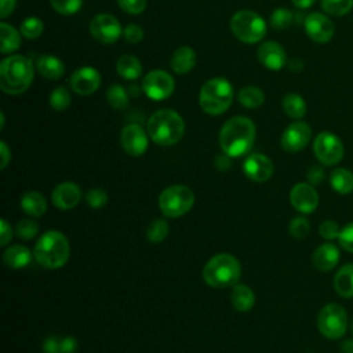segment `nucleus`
<instances>
[{"instance_id": "nucleus-1", "label": "nucleus", "mask_w": 353, "mask_h": 353, "mask_svg": "<svg viewBox=\"0 0 353 353\" xmlns=\"http://www.w3.org/2000/svg\"><path fill=\"white\" fill-rule=\"evenodd\" d=\"M255 141V124L245 116L229 119L219 131V146L230 157L247 154Z\"/></svg>"}, {"instance_id": "nucleus-2", "label": "nucleus", "mask_w": 353, "mask_h": 353, "mask_svg": "<svg viewBox=\"0 0 353 353\" xmlns=\"http://www.w3.org/2000/svg\"><path fill=\"white\" fill-rule=\"evenodd\" d=\"M33 63L25 55H10L0 63V88L6 94L25 92L33 81Z\"/></svg>"}, {"instance_id": "nucleus-3", "label": "nucleus", "mask_w": 353, "mask_h": 353, "mask_svg": "<svg viewBox=\"0 0 353 353\" xmlns=\"http://www.w3.org/2000/svg\"><path fill=\"white\" fill-rule=\"evenodd\" d=\"M70 255L68 237L58 230H47L34 244L33 256L37 263L47 269L62 268Z\"/></svg>"}, {"instance_id": "nucleus-4", "label": "nucleus", "mask_w": 353, "mask_h": 353, "mask_svg": "<svg viewBox=\"0 0 353 353\" xmlns=\"http://www.w3.org/2000/svg\"><path fill=\"white\" fill-rule=\"evenodd\" d=\"M185 132V121L179 113L171 109L157 110L148 120L149 138L160 146L178 143Z\"/></svg>"}, {"instance_id": "nucleus-5", "label": "nucleus", "mask_w": 353, "mask_h": 353, "mask_svg": "<svg viewBox=\"0 0 353 353\" xmlns=\"http://www.w3.org/2000/svg\"><path fill=\"white\" fill-rule=\"evenodd\" d=\"M241 276V266L236 256L230 254H216L207 261L203 268L205 284L214 288H226L236 285Z\"/></svg>"}, {"instance_id": "nucleus-6", "label": "nucleus", "mask_w": 353, "mask_h": 353, "mask_svg": "<svg viewBox=\"0 0 353 353\" xmlns=\"http://www.w3.org/2000/svg\"><path fill=\"white\" fill-rule=\"evenodd\" d=\"M233 101V87L225 77L207 80L199 94L200 108L212 116L225 113Z\"/></svg>"}, {"instance_id": "nucleus-7", "label": "nucleus", "mask_w": 353, "mask_h": 353, "mask_svg": "<svg viewBox=\"0 0 353 353\" xmlns=\"http://www.w3.org/2000/svg\"><path fill=\"white\" fill-rule=\"evenodd\" d=\"M230 30L240 41L254 44L265 37L266 23L256 12L240 10L230 18Z\"/></svg>"}, {"instance_id": "nucleus-8", "label": "nucleus", "mask_w": 353, "mask_h": 353, "mask_svg": "<svg viewBox=\"0 0 353 353\" xmlns=\"http://www.w3.org/2000/svg\"><path fill=\"white\" fill-rule=\"evenodd\" d=\"M194 204V193L185 185H171L159 196L160 211L168 218H179L190 211Z\"/></svg>"}, {"instance_id": "nucleus-9", "label": "nucleus", "mask_w": 353, "mask_h": 353, "mask_svg": "<svg viewBox=\"0 0 353 353\" xmlns=\"http://www.w3.org/2000/svg\"><path fill=\"white\" fill-rule=\"evenodd\" d=\"M317 327L320 334L328 339L342 338L347 330L346 310L338 303H327L317 316Z\"/></svg>"}, {"instance_id": "nucleus-10", "label": "nucleus", "mask_w": 353, "mask_h": 353, "mask_svg": "<svg viewBox=\"0 0 353 353\" xmlns=\"http://www.w3.org/2000/svg\"><path fill=\"white\" fill-rule=\"evenodd\" d=\"M313 152L321 164L334 165L342 160L345 149L339 137L330 131H321L314 138Z\"/></svg>"}, {"instance_id": "nucleus-11", "label": "nucleus", "mask_w": 353, "mask_h": 353, "mask_svg": "<svg viewBox=\"0 0 353 353\" xmlns=\"http://www.w3.org/2000/svg\"><path fill=\"white\" fill-rule=\"evenodd\" d=\"M142 88L146 97L153 101H163L174 92L175 83L170 73L165 70H152L149 72L142 81Z\"/></svg>"}, {"instance_id": "nucleus-12", "label": "nucleus", "mask_w": 353, "mask_h": 353, "mask_svg": "<svg viewBox=\"0 0 353 353\" xmlns=\"http://www.w3.org/2000/svg\"><path fill=\"white\" fill-rule=\"evenodd\" d=\"M90 33L97 41L112 44L121 36V26L116 17L110 14H98L90 22Z\"/></svg>"}, {"instance_id": "nucleus-13", "label": "nucleus", "mask_w": 353, "mask_h": 353, "mask_svg": "<svg viewBox=\"0 0 353 353\" xmlns=\"http://www.w3.org/2000/svg\"><path fill=\"white\" fill-rule=\"evenodd\" d=\"M303 28L306 34L313 41L320 44L328 43L335 33V26L332 21L321 12H310L309 15H306L303 21Z\"/></svg>"}, {"instance_id": "nucleus-14", "label": "nucleus", "mask_w": 353, "mask_h": 353, "mask_svg": "<svg viewBox=\"0 0 353 353\" xmlns=\"http://www.w3.org/2000/svg\"><path fill=\"white\" fill-rule=\"evenodd\" d=\"M312 138V128L305 121H294L291 123L281 135V148L285 152L295 153L306 148Z\"/></svg>"}, {"instance_id": "nucleus-15", "label": "nucleus", "mask_w": 353, "mask_h": 353, "mask_svg": "<svg viewBox=\"0 0 353 353\" xmlns=\"http://www.w3.org/2000/svg\"><path fill=\"white\" fill-rule=\"evenodd\" d=\"M148 135L149 134H146L145 130L139 124L131 123V124H127L121 130L120 143L127 154L137 157L146 152L148 145H149Z\"/></svg>"}, {"instance_id": "nucleus-16", "label": "nucleus", "mask_w": 353, "mask_h": 353, "mask_svg": "<svg viewBox=\"0 0 353 353\" xmlns=\"http://www.w3.org/2000/svg\"><path fill=\"white\" fill-rule=\"evenodd\" d=\"M290 201L296 211L302 214H310L319 205V194L313 185L299 182L292 186L290 192Z\"/></svg>"}, {"instance_id": "nucleus-17", "label": "nucleus", "mask_w": 353, "mask_h": 353, "mask_svg": "<svg viewBox=\"0 0 353 353\" xmlns=\"http://www.w3.org/2000/svg\"><path fill=\"white\" fill-rule=\"evenodd\" d=\"M273 170L274 165L272 160L262 153L250 154L243 163V172L254 182L268 181L273 175Z\"/></svg>"}, {"instance_id": "nucleus-18", "label": "nucleus", "mask_w": 353, "mask_h": 353, "mask_svg": "<svg viewBox=\"0 0 353 353\" xmlns=\"http://www.w3.org/2000/svg\"><path fill=\"white\" fill-rule=\"evenodd\" d=\"M101 74L95 68L83 66L74 70L70 76V87L79 95H90L98 90Z\"/></svg>"}, {"instance_id": "nucleus-19", "label": "nucleus", "mask_w": 353, "mask_h": 353, "mask_svg": "<svg viewBox=\"0 0 353 353\" xmlns=\"http://www.w3.org/2000/svg\"><path fill=\"white\" fill-rule=\"evenodd\" d=\"M81 200V189L70 181L61 182L51 193L52 204L59 210H72Z\"/></svg>"}, {"instance_id": "nucleus-20", "label": "nucleus", "mask_w": 353, "mask_h": 353, "mask_svg": "<svg viewBox=\"0 0 353 353\" xmlns=\"http://www.w3.org/2000/svg\"><path fill=\"white\" fill-rule=\"evenodd\" d=\"M259 62L269 70H280L287 62V54L277 41H265L258 48Z\"/></svg>"}, {"instance_id": "nucleus-21", "label": "nucleus", "mask_w": 353, "mask_h": 353, "mask_svg": "<svg viewBox=\"0 0 353 353\" xmlns=\"http://www.w3.org/2000/svg\"><path fill=\"white\" fill-rule=\"evenodd\" d=\"M338 261H339V250L332 243H324L319 245L312 255L313 266L320 272H328L334 269Z\"/></svg>"}, {"instance_id": "nucleus-22", "label": "nucleus", "mask_w": 353, "mask_h": 353, "mask_svg": "<svg viewBox=\"0 0 353 353\" xmlns=\"http://www.w3.org/2000/svg\"><path fill=\"white\" fill-rule=\"evenodd\" d=\"M36 68H37L39 73L48 80H58L65 73L63 62L51 54L40 55L36 59Z\"/></svg>"}, {"instance_id": "nucleus-23", "label": "nucleus", "mask_w": 353, "mask_h": 353, "mask_svg": "<svg viewBox=\"0 0 353 353\" xmlns=\"http://www.w3.org/2000/svg\"><path fill=\"white\" fill-rule=\"evenodd\" d=\"M196 65V52L188 47L182 46L176 48L171 57V68L175 73L183 74L190 72Z\"/></svg>"}, {"instance_id": "nucleus-24", "label": "nucleus", "mask_w": 353, "mask_h": 353, "mask_svg": "<svg viewBox=\"0 0 353 353\" xmlns=\"http://www.w3.org/2000/svg\"><path fill=\"white\" fill-rule=\"evenodd\" d=\"M30 259H32L30 250L21 244L8 247L3 254V261L10 269H22L29 265Z\"/></svg>"}, {"instance_id": "nucleus-25", "label": "nucleus", "mask_w": 353, "mask_h": 353, "mask_svg": "<svg viewBox=\"0 0 353 353\" xmlns=\"http://www.w3.org/2000/svg\"><path fill=\"white\" fill-rule=\"evenodd\" d=\"M21 208L30 216H41L47 210L46 197L36 190L25 192L21 197Z\"/></svg>"}, {"instance_id": "nucleus-26", "label": "nucleus", "mask_w": 353, "mask_h": 353, "mask_svg": "<svg viewBox=\"0 0 353 353\" xmlns=\"http://www.w3.org/2000/svg\"><path fill=\"white\" fill-rule=\"evenodd\" d=\"M230 301L236 310L248 312L255 303V295L248 285L237 283L236 285H233Z\"/></svg>"}, {"instance_id": "nucleus-27", "label": "nucleus", "mask_w": 353, "mask_h": 353, "mask_svg": "<svg viewBox=\"0 0 353 353\" xmlns=\"http://www.w3.org/2000/svg\"><path fill=\"white\" fill-rule=\"evenodd\" d=\"M334 288L343 298L353 296V263L343 265L334 276Z\"/></svg>"}, {"instance_id": "nucleus-28", "label": "nucleus", "mask_w": 353, "mask_h": 353, "mask_svg": "<svg viewBox=\"0 0 353 353\" xmlns=\"http://www.w3.org/2000/svg\"><path fill=\"white\" fill-rule=\"evenodd\" d=\"M116 70L123 79L135 80L142 74V65L137 57L125 54L117 59Z\"/></svg>"}, {"instance_id": "nucleus-29", "label": "nucleus", "mask_w": 353, "mask_h": 353, "mask_svg": "<svg viewBox=\"0 0 353 353\" xmlns=\"http://www.w3.org/2000/svg\"><path fill=\"white\" fill-rule=\"evenodd\" d=\"M0 51L3 54H11L21 46V32H18L11 25L1 22L0 23Z\"/></svg>"}, {"instance_id": "nucleus-30", "label": "nucleus", "mask_w": 353, "mask_h": 353, "mask_svg": "<svg viewBox=\"0 0 353 353\" xmlns=\"http://www.w3.org/2000/svg\"><path fill=\"white\" fill-rule=\"evenodd\" d=\"M332 189L339 194H349L353 192V172L347 168H335L330 175Z\"/></svg>"}, {"instance_id": "nucleus-31", "label": "nucleus", "mask_w": 353, "mask_h": 353, "mask_svg": "<svg viewBox=\"0 0 353 353\" xmlns=\"http://www.w3.org/2000/svg\"><path fill=\"white\" fill-rule=\"evenodd\" d=\"M283 109L287 116L299 120L306 114V102L301 95L291 92L283 98Z\"/></svg>"}, {"instance_id": "nucleus-32", "label": "nucleus", "mask_w": 353, "mask_h": 353, "mask_svg": "<svg viewBox=\"0 0 353 353\" xmlns=\"http://www.w3.org/2000/svg\"><path fill=\"white\" fill-rule=\"evenodd\" d=\"M237 99L243 106L254 109L261 106L265 102V94L259 87L247 85L239 91Z\"/></svg>"}, {"instance_id": "nucleus-33", "label": "nucleus", "mask_w": 353, "mask_h": 353, "mask_svg": "<svg viewBox=\"0 0 353 353\" xmlns=\"http://www.w3.org/2000/svg\"><path fill=\"white\" fill-rule=\"evenodd\" d=\"M109 105L117 110H124L128 106V94L120 84H113L106 91Z\"/></svg>"}, {"instance_id": "nucleus-34", "label": "nucleus", "mask_w": 353, "mask_h": 353, "mask_svg": "<svg viewBox=\"0 0 353 353\" xmlns=\"http://www.w3.org/2000/svg\"><path fill=\"white\" fill-rule=\"evenodd\" d=\"M321 8L325 14L342 17L352 11L353 0H320Z\"/></svg>"}, {"instance_id": "nucleus-35", "label": "nucleus", "mask_w": 353, "mask_h": 353, "mask_svg": "<svg viewBox=\"0 0 353 353\" xmlns=\"http://www.w3.org/2000/svg\"><path fill=\"white\" fill-rule=\"evenodd\" d=\"M44 30V23L40 18L36 17H28L22 21L19 26V32L26 39H37L41 36Z\"/></svg>"}, {"instance_id": "nucleus-36", "label": "nucleus", "mask_w": 353, "mask_h": 353, "mask_svg": "<svg viewBox=\"0 0 353 353\" xmlns=\"http://www.w3.org/2000/svg\"><path fill=\"white\" fill-rule=\"evenodd\" d=\"M168 236V223L164 219H154L146 228V237L150 243H161Z\"/></svg>"}, {"instance_id": "nucleus-37", "label": "nucleus", "mask_w": 353, "mask_h": 353, "mask_svg": "<svg viewBox=\"0 0 353 353\" xmlns=\"http://www.w3.org/2000/svg\"><path fill=\"white\" fill-rule=\"evenodd\" d=\"M70 101H72V97H70V92L66 87L63 85H59L57 87L51 95H50V105L52 109L58 110V112H62L65 109L69 108L70 105Z\"/></svg>"}, {"instance_id": "nucleus-38", "label": "nucleus", "mask_w": 353, "mask_h": 353, "mask_svg": "<svg viewBox=\"0 0 353 353\" xmlns=\"http://www.w3.org/2000/svg\"><path fill=\"white\" fill-rule=\"evenodd\" d=\"M294 15L288 8H276L270 15V25L274 29H287L292 25Z\"/></svg>"}, {"instance_id": "nucleus-39", "label": "nucleus", "mask_w": 353, "mask_h": 353, "mask_svg": "<svg viewBox=\"0 0 353 353\" xmlns=\"http://www.w3.org/2000/svg\"><path fill=\"white\" fill-rule=\"evenodd\" d=\"M15 233L22 240H32L39 234V225L33 219H22L17 223Z\"/></svg>"}, {"instance_id": "nucleus-40", "label": "nucleus", "mask_w": 353, "mask_h": 353, "mask_svg": "<svg viewBox=\"0 0 353 353\" xmlns=\"http://www.w3.org/2000/svg\"><path fill=\"white\" fill-rule=\"evenodd\" d=\"M288 230L294 239H305L310 232V223L305 216H295L291 219Z\"/></svg>"}, {"instance_id": "nucleus-41", "label": "nucleus", "mask_w": 353, "mask_h": 353, "mask_svg": "<svg viewBox=\"0 0 353 353\" xmlns=\"http://www.w3.org/2000/svg\"><path fill=\"white\" fill-rule=\"evenodd\" d=\"M52 8L61 15L76 14L83 4V0H50Z\"/></svg>"}, {"instance_id": "nucleus-42", "label": "nucleus", "mask_w": 353, "mask_h": 353, "mask_svg": "<svg viewBox=\"0 0 353 353\" xmlns=\"http://www.w3.org/2000/svg\"><path fill=\"white\" fill-rule=\"evenodd\" d=\"M85 201L91 208H102L108 203V193L101 188H92L85 194Z\"/></svg>"}, {"instance_id": "nucleus-43", "label": "nucleus", "mask_w": 353, "mask_h": 353, "mask_svg": "<svg viewBox=\"0 0 353 353\" xmlns=\"http://www.w3.org/2000/svg\"><path fill=\"white\" fill-rule=\"evenodd\" d=\"M319 233L324 240H334V239L339 237L341 229H339V225L335 221L327 219V221L321 222V225L319 228Z\"/></svg>"}, {"instance_id": "nucleus-44", "label": "nucleus", "mask_w": 353, "mask_h": 353, "mask_svg": "<svg viewBox=\"0 0 353 353\" xmlns=\"http://www.w3.org/2000/svg\"><path fill=\"white\" fill-rule=\"evenodd\" d=\"M119 7L127 14H141L146 8V0H117Z\"/></svg>"}, {"instance_id": "nucleus-45", "label": "nucleus", "mask_w": 353, "mask_h": 353, "mask_svg": "<svg viewBox=\"0 0 353 353\" xmlns=\"http://www.w3.org/2000/svg\"><path fill=\"white\" fill-rule=\"evenodd\" d=\"M338 241L342 248H345L349 252H353V222L347 223L345 228L341 229Z\"/></svg>"}, {"instance_id": "nucleus-46", "label": "nucleus", "mask_w": 353, "mask_h": 353, "mask_svg": "<svg viewBox=\"0 0 353 353\" xmlns=\"http://www.w3.org/2000/svg\"><path fill=\"white\" fill-rule=\"evenodd\" d=\"M124 39L131 43V44H137L143 39V29L137 25V23H130L125 26V29L123 30Z\"/></svg>"}, {"instance_id": "nucleus-47", "label": "nucleus", "mask_w": 353, "mask_h": 353, "mask_svg": "<svg viewBox=\"0 0 353 353\" xmlns=\"http://www.w3.org/2000/svg\"><path fill=\"white\" fill-rule=\"evenodd\" d=\"M44 353H61V338L51 335L43 343Z\"/></svg>"}, {"instance_id": "nucleus-48", "label": "nucleus", "mask_w": 353, "mask_h": 353, "mask_svg": "<svg viewBox=\"0 0 353 353\" xmlns=\"http://www.w3.org/2000/svg\"><path fill=\"white\" fill-rule=\"evenodd\" d=\"M306 178H307L310 185H319L324 179V170L319 165H313V167L309 168V171L306 174Z\"/></svg>"}, {"instance_id": "nucleus-49", "label": "nucleus", "mask_w": 353, "mask_h": 353, "mask_svg": "<svg viewBox=\"0 0 353 353\" xmlns=\"http://www.w3.org/2000/svg\"><path fill=\"white\" fill-rule=\"evenodd\" d=\"M12 237V229L10 226V223L6 219L0 221V244L4 247L10 243Z\"/></svg>"}, {"instance_id": "nucleus-50", "label": "nucleus", "mask_w": 353, "mask_h": 353, "mask_svg": "<svg viewBox=\"0 0 353 353\" xmlns=\"http://www.w3.org/2000/svg\"><path fill=\"white\" fill-rule=\"evenodd\" d=\"M77 341L73 336L61 338V353H76Z\"/></svg>"}, {"instance_id": "nucleus-51", "label": "nucleus", "mask_w": 353, "mask_h": 353, "mask_svg": "<svg viewBox=\"0 0 353 353\" xmlns=\"http://www.w3.org/2000/svg\"><path fill=\"white\" fill-rule=\"evenodd\" d=\"M17 0H0V18H7L15 10Z\"/></svg>"}, {"instance_id": "nucleus-52", "label": "nucleus", "mask_w": 353, "mask_h": 353, "mask_svg": "<svg viewBox=\"0 0 353 353\" xmlns=\"http://www.w3.org/2000/svg\"><path fill=\"white\" fill-rule=\"evenodd\" d=\"M0 154H1V161H0V168L4 170L7 167V164L11 160V150L8 149L6 142H0Z\"/></svg>"}, {"instance_id": "nucleus-53", "label": "nucleus", "mask_w": 353, "mask_h": 353, "mask_svg": "<svg viewBox=\"0 0 353 353\" xmlns=\"http://www.w3.org/2000/svg\"><path fill=\"white\" fill-rule=\"evenodd\" d=\"M215 167L219 171H226L230 167V156H228L226 153L223 154H218L215 157Z\"/></svg>"}, {"instance_id": "nucleus-54", "label": "nucleus", "mask_w": 353, "mask_h": 353, "mask_svg": "<svg viewBox=\"0 0 353 353\" xmlns=\"http://www.w3.org/2000/svg\"><path fill=\"white\" fill-rule=\"evenodd\" d=\"M291 1L296 8H301V10L309 8L316 3V0H291Z\"/></svg>"}, {"instance_id": "nucleus-55", "label": "nucleus", "mask_w": 353, "mask_h": 353, "mask_svg": "<svg viewBox=\"0 0 353 353\" xmlns=\"http://www.w3.org/2000/svg\"><path fill=\"white\" fill-rule=\"evenodd\" d=\"M341 353H353V339H346L341 345Z\"/></svg>"}, {"instance_id": "nucleus-56", "label": "nucleus", "mask_w": 353, "mask_h": 353, "mask_svg": "<svg viewBox=\"0 0 353 353\" xmlns=\"http://www.w3.org/2000/svg\"><path fill=\"white\" fill-rule=\"evenodd\" d=\"M0 119H1V124H0V128H3V127H4V113H3V112L0 113Z\"/></svg>"}, {"instance_id": "nucleus-57", "label": "nucleus", "mask_w": 353, "mask_h": 353, "mask_svg": "<svg viewBox=\"0 0 353 353\" xmlns=\"http://www.w3.org/2000/svg\"><path fill=\"white\" fill-rule=\"evenodd\" d=\"M352 332H353V323H352Z\"/></svg>"}]
</instances>
